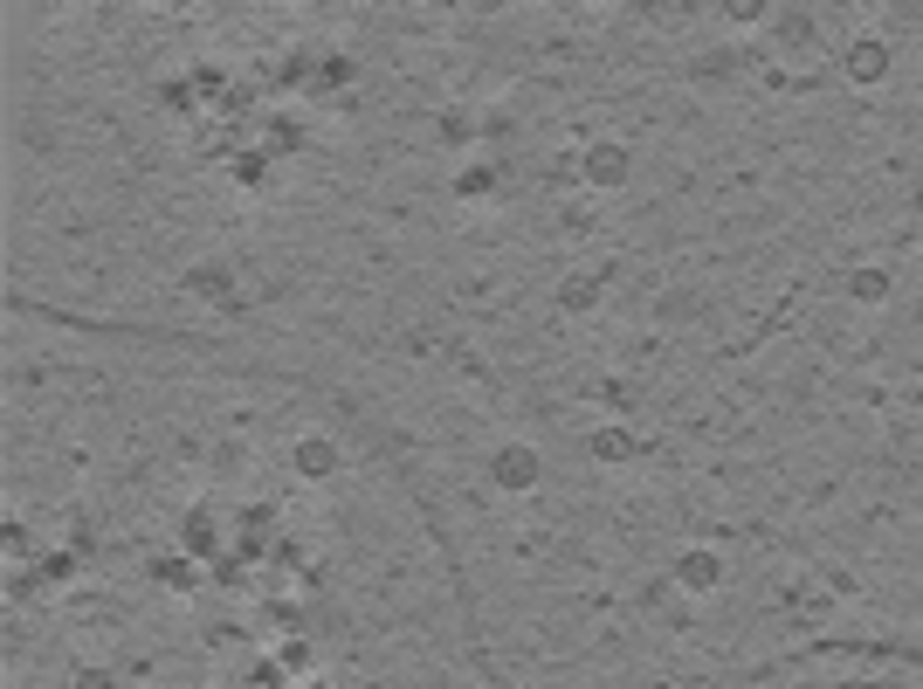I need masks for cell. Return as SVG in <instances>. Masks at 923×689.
<instances>
[{
  "instance_id": "6da1fadb",
  "label": "cell",
  "mask_w": 923,
  "mask_h": 689,
  "mask_svg": "<svg viewBox=\"0 0 923 689\" xmlns=\"http://www.w3.org/2000/svg\"><path fill=\"white\" fill-rule=\"evenodd\" d=\"M676 586L682 593H717V586H724V559H717V552H682Z\"/></svg>"
},
{
  "instance_id": "52a82bcc",
  "label": "cell",
  "mask_w": 923,
  "mask_h": 689,
  "mask_svg": "<svg viewBox=\"0 0 923 689\" xmlns=\"http://www.w3.org/2000/svg\"><path fill=\"white\" fill-rule=\"evenodd\" d=\"M627 455H634V441L620 435V428H600V435H593V462H607V469H620Z\"/></svg>"
},
{
  "instance_id": "7c38bea8",
  "label": "cell",
  "mask_w": 923,
  "mask_h": 689,
  "mask_svg": "<svg viewBox=\"0 0 923 689\" xmlns=\"http://www.w3.org/2000/svg\"><path fill=\"white\" fill-rule=\"evenodd\" d=\"M469 131H476L469 118H455V111H448V118H441V145H469Z\"/></svg>"
},
{
  "instance_id": "5bb4252c",
  "label": "cell",
  "mask_w": 923,
  "mask_h": 689,
  "mask_svg": "<svg viewBox=\"0 0 923 689\" xmlns=\"http://www.w3.org/2000/svg\"><path fill=\"white\" fill-rule=\"evenodd\" d=\"M235 180H242V187H262V152H248V159H235Z\"/></svg>"
},
{
  "instance_id": "7a4b0ae2",
  "label": "cell",
  "mask_w": 923,
  "mask_h": 689,
  "mask_svg": "<svg viewBox=\"0 0 923 689\" xmlns=\"http://www.w3.org/2000/svg\"><path fill=\"white\" fill-rule=\"evenodd\" d=\"M579 173H586V187H600V193L620 187V180H627V145H593Z\"/></svg>"
},
{
  "instance_id": "8fae6325",
  "label": "cell",
  "mask_w": 923,
  "mask_h": 689,
  "mask_svg": "<svg viewBox=\"0 0 923 689\" xmlns=\"http://www.w3.org/2000/svg\"><path fill=\"white\" fill-rule=\"evenodd\" d=\"M186 552H193V559L214 552V517H193V524H186Z\"/></svg>"
},
{
  "instance_id": "8992f818",
  "label": "cell",
  "mask_w": 923,
  "mask_h": 689,
  "mask_svg": "<svg viewBox=\"0 0 923 689\" xmlns=\"http://www.w3.org/2000/svg\"><path fill=\"white\" fill-rule=\"evenodd\" d=\"M455 193L483 207V200H496V173H490V166H462V180H455Z\"/></svg>"
},
{
  "instance_id": "5b68a950",
  "label": "cell",
  "mask_w": 923,
  "mask_h": 689,
  "mask_svg": "<svg viewBox=\"0 0 923 689\" xmlns=\"http://www.w3.org/2000/svg\"><path fill=\"white\" fill-rule=\"evenodd\" d=\"M297 469H304L310 483H324V476H331V469H338V448H331V441H324V435H310V441H297Z\"/></svg>"
},
{
  "instance_id": "9c48e42d",
  "label": "cell",
  "mask_w": 923,
  "mask_h": 689,
  "mask_svg": "<svg viewBox=\"0 0 923 689\" xmlns=\"http://www.w3.org/2000/svg\"><path fill=\"white\" fill-rule=\"evenodd\" d=\"M152 579H159L166 593H186V586H193V552H186V559H159V565H152Z\"/></svg>"
},
{
  "instance_id": "277c9868",
  "label": "cell",
  "mask_w": 923,
  "mask_h": 689,
  "mask_svg": "<svg viewBox=\"0 0 923 689\" xmlns=\"http://www.w3.org/2000/svg\"><path fill=\"white\" fill-rule=\"evenodd\" d=\"M848 76H855V83H882V76H889V49H882V42H855V49H848Z\"/></svg>"
},
{
  "instance_id": "3957f363",
  "label": "cell",
  "mask_w": 923,
  "mask_h": 689,
  "mask_svg": "<svg viewBox=\"0 0 923 689\" xmlns=\"http://www.w3.org/2000/svg\"><path fill=\"white\" fill-rule=\"evenodd\" d=\"M538 476H545V469H538L531 448H503V455H496V483H503V490H538Z\"/></svg>"
},
{
  "instance_id": "ba28073f",
  "label": "cell",
  "mask_w": 923,
  "mask_h": 689,
  "mask_svg": "<svg viewBox=\"0 0 923 689\" xmlns=\"http://www.w3.org/2000/svg\"><path fill=\"white\" fill-rule=\"evenodd\" d=\"M848 290H855V304H868V311H875V304H889V276H882V269H855V283H848Z\"/></svg>"
},
{
  "instance_id": "30bf717a",
  "label": "cell",
  "mask_w": 923,
  "mask_h": 689,
  "mask_svg": "<svg viewBox=\"0 0 923 689\" xmlns=\"http://www.w3.org/2000/svg\"><path fill=\"white\" fill-rule=\"evenodd\" d=\"M806 42H813V21L806 14H786L779 21V49H806Z\"/></svg>"
},
{
  "instance_id": "4fadbf2b",
  "label": "cell",
  "mask_w": 923,
  "mask_h": 689,
  "mask_svg": "<svg viewBox=\"0 0 923 689\" xmlns=\"http://www.w3.org/2000/svg\"><path fill=\"white\" fill-rule=\"evenodd\" d=\"M193 90H200V97H221V90H228V76H221V69L207 63L200 76H193Z\"/></svg>"
}]
</instances>
